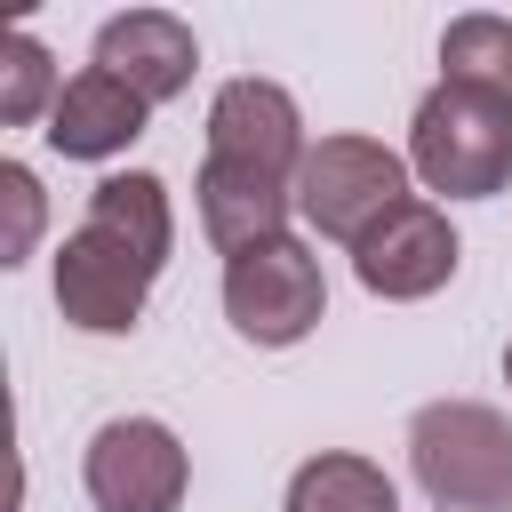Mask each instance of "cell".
Segmentation results:
<instances>
[{"instance_id":"e0dca14e","label":"cell","mask_w":512,"mask_h":512,"mask_svg":"<svg viewBox=\"0 0 512 512\" xmlns=\"http://www.w3.org/2000/svg\"><path fill=\"white\" fill-rule=\"evenodd\" d=\"M504 384H512V344H504Z\"/></svg>"},{"instance_id":"5bb4252c","label":"cell","mask_w":512,"mask_h":512,"mask_svg":"<svg viewBox=\"0 0 512 512\" xmlns=\"http://www.w3.org/2000/svg\"><path fill=\"white\" fill-rule=\"evenodd\" d=\"M440 80L512 104V16H488V8L480 16H456L440 32Z\"/></svg>"},{"instance_id":"6da1fadb","label":"cell","mask_w":512,"mask_h":512,"mask_svg":"<svg viewBox=\"0 0 512 512\" xmlns=\"http://www.w3.org/2000/svg\"><path fill=\"white\" fill-rule=\"evenodd\" d=\"M416 488L440 512H512V424L480 400H432L408 424Z\"/></svg>"},{"instance_id":"30bf717a","label":"cell","mask_w":512,"mask_h":512,"mask_svg":"<svg viewBox=\"0 0 512 512\" xmlns=\"http://www.w3.org/2000/svg\"><path fill=\"white\" fill-rule=\"evenodd\" d=\"M144 96L120 80V72H104V64H88V72H72L64 80V96H56V112H48V152H64V160H112V152H128L136 136H144Z\"/></svg>"},{"instance_id":"2e32d148","label":"cell","mask_w":512,"mask_h":512,"mask_svg":"<svg viewBox=\"0 0 512 512\" xmlns=\"http://www.w3.org/2000/svg\"><path fill=\"white\" fill-rule=\"evenodd\" d=\"M0 200H8V240H0V264H24L32 240H40V176L24 160L0 168Z\"/></svg>"},{"instance_id":"277c9868","label":"cell","mask_w":512,"mask_h":512,"mask_svg":"<svg viewBox=\"0 0 512 512\" xmlns=\"http://www.w3.org/2000/svg\"><path fill=\"white\" fill-rule=\"evenodd\" d=\"M320 312H328V280H320V256L304 240H264V248L224 264V320L248 344H264V352L304 344L320 328Z\"/></svg>"},{"instance_id":"5b68a950","label":"cell","mask_w":512,"mask_h":512,"mask_svg":"<svg viewBox=\"0 0 512 512\" xmlns=\"http://www.w3.org/2000/svg\"><path fill=\"white\" fill-rule=\"evenodd\" d=\"M80 480H88L96 512H176L184 480H192V456L160 416H112V424H96V440L80 456Z\"/></svg>"},{"instance_id":"ba28073f","label":"cell","mask_w":512,"mask_h":512,"mask_svg":"<svg viewBox=\"0 0 512 512\" xmlns=\"http://www.w3.org/2000/svg\"><path fill=\"white\" fill-rule=\"evenodd\" d=\"M456 256H464V248H456L448 208L408 200V208H392V216L352 248V272H360L368 296H384V304H416V296H432V288L456 280Z\"/></svg>"},{"instance_id":"4fadbf2b","label":"cell","mask_w":512,"mask_h":512,"mask_svg":"<svg viewBox=\"0 0 512 512\" xmlns=\"http://www.w3.org/2000/svg\"><path fill=\"white\" fill-rule=\"evenodd\" d=\"M288 512H400V496H392V472L384 464L344 456V448H320V456L296 464Z\"/></svg>"},{"instance_id":"52a82bcc","label":"cell","mask_w":512,"mask_h":512,"mask_svg":"<svg viewBox=\"0 0 512 512\" xmlns=\"http://www.w3.org/2000/svg\"><path fill=\"white\" fill-rule=\"evenodd\" d=\"M304 112L280 80H224L208 104V160L224 168H256L272 184H296L304 168Z\"/></svg>"},{"instance_id":"7c38bea8","label":"cell","mask_w":512,"mask_h":512,"mask_svg":"<svg viewBox=\"0 0 512 512\" xmlns=\"http://www.w3.org/2000/svg\"><path fill=\"white\" fill-rule=\"evenodd\" d=\"M88 224H104L112 240H128L152 272H160L168 248H176V208H168V184H160L152 168H120V176H104V184L88 192Z\"/></svg>"},{"instance_id":"8fae6325","label":"cell","mask_w":512,"mask_h":512,"mask_svg":"<svg viewBox=\"0 0 512 512\" xmlns=\"http://www.w3.org/2000/svg\"><path fill=\"white\" fill-rule=\"evenodd\" d=\"M288 208H296V184L200 160V232L224 248V264L248 256V248H264V240H288Z\"/></svg>"},{"instance_id":"3957f363","label":"cell","mask_w":512,"mask_h":512,"mask_svg":"<svg viewBox=\"0 0 512 512\" xmlns=\"http://www.w3.org/2000/svg\"><path fill=\"white\" fill-rule=\"evenodd\" d=\"M408 176H416V168H408L392 144H376V136H320V144L304 152V168H296V216H304L320 240L360 248L392 208L416 200Z\"/></svg>"},{"instance_id":"9c48e42d","label":"cell","mask_w":512,"mask_h":512,"mask_svg":"<svg viewBox=\"0 0 512 512\" xmlns=\"http://www.w3.org/2000/svg\"><path fill=\"white\" fill-rule=\"evenodd\" d=\"M96 64L120 72L144 104H168V96L192 88V72H200V40H192V24L168 16V8H128V16H104V32H96Z\"/></svg>"},{"instance_id":"8992f818","label":"cell","mask_w":512,"mask_h":512,"mask_svg":"<svg viewBox=\"0 0 512 512\" xmlns=\"http://www.w3.org/2000/svg\"><path fill=\"white\" fill-rule=\"evenodd\" d=\"M152 280H160V272H152L128 240H112L104 224H88V216H80V232H64V248H56V312H64L80 336H128V328L144 320Z\"/></svg>"},{"instance_id":"9a60e30c","label":"cell","mask_w":512,"mask_h":512,"mask_svg":"<svg viewBox=\"0 0 512 512\" xmlns=\"http://www.w3.org/2000/svg\"><path fill=\"white\" fill-rule=\"evenodd\" d=\"M56 96H64V80H56L48 48H40L32 32H8V40H0V120H8V128H32V120L56 112Z\"/></svg>"},{"instance_id":"7a4b0ae2","label":"cell","mask_w":512,"mask_h":512,"mask_svg":"<svg viewBox=\"0 0 512 512\" xmlns=\"http://www.w3.org/2000/svg\"><path fill=\"white\" fill-rule=\"evenodd\" d=\"M408 168L448 200H488L512 184V104L440 80L408 120Z\"/></svg>"}]
</instances>
